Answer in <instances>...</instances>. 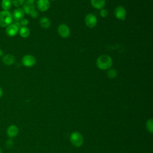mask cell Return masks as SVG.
<instances>
[{"instance_id":"cell-14","label":"cell","mask_w":153,"mask_h":153,"mask_svg":"<svg viewBox=\"0 0 153 153\" xmlns=\"http://www.w3.org/2000/svg\"><path fill=\"white\" fill-rule=\"evenodd\" d=\"M90 3L92 7L97 10H101L104 8L106 1L105 0H90Z\"/></svg>"},{"instance_id":"cell-9","label":"cell","mask_w":153,"mask_h":153,"mask_svg":"<svg viewBox=\"0 0 153 153\" xmlns=\"http://www.w3.org/2000/svg\"><path fill=\"white\" fill-rule=\"evenodd\" d=\"M19 30V26L16 24L11 23L10 25H9L6 27L5 33L8 36L12 37V36H16L18 33Z\"/></svg>"},{"instance_id":"cell-25","label":"cell","mask_w":153,"mask_h":153,"mask_svg":"<svg viewBox=\"0 0 153 153\" xmlns=\"http://www.w3.org/2000/svg\"><path fill=\"white\" fill-rule=\"evenodd\" d=\"M2 94H3V90H2V88H1V87L0 86V98L2 96Z\"/></svg>"},{"instance_id":"cell-27","label":"cell","mask_w":153,"mask_h":153,"mask_svg":"<svg viewBox=\"0 0 153 153\" xmlns=\"http://www.w3.org/2000/svg\"><path fill=\"white\" fill-rule=\"evenodd\" d=\"M0 153H2V151H1V149L0 148Z\"/></svg>"},{"instance_id":"cell-15","label":"cell","mask_w":153,"mask_h":153,"mask_svg":"<svg viewBox=\"0 0 153 153\" xmlns=\"http://www.w3.org/2000/svg\"><path fill=\"white\" fill-rule=\"evenodd\" d=\"M39 24L42 28L48 29L51 26V21L48 18L42 17L39 20Z\"/></svg>"},{"instance_id":"cell-13","label":"cell","mask_w":153,"mask_h":153,"mask_svg":"<svg viewBox=\"0 0 153 153\" xmlns=\"http://www.w3.org/2000/svg\"><path fill=\"white\" fill-rule=\"evenodd\" d=\"M18 133L19 129L15 125H10L7 129V134L10 138H13L16 136Z\"/></svg>"},{"instance_id":"cell-20","label":"cell","mask_w":153,"mask_h":153,"mask_svg":"<svg viewBox=\"0 0 153 153\" xmlns=\"http://www.w3.org/2000/svg\"><path fill=\"white\" fill-rule=\"evenodd\" d=\"M146 127H147L148 131H149L151 133L152 132V120L151 119L147 121Z\"/></svg>"},{"instance_id":"cell-24","label":"cell","mask_w":153,"mask_h":153,"mask_svg":"<svg viewBox=\"0 0 153 153\" xmlns=\"http://www.w3.org/2000/svg\"><path fill=\"white\" fill-rule=\"evenodd\" d=\"M31 16V17L33 19H36L37 18V17L38 16V12L37 11V10H34L30 14Z\"/></svg>"},{"instance_id":"cell-8","label":"cell","mask_w":153,"mask_h":153,"mask_svg":"<svg viewBox=\"0 0 153 153\" xmlns=\"http://www.w3.org/2000/svg\"><path fill=\"white\" fill-rule=\"evenodd\" d=\"M114 15L117 19L124 20L126 19L127 15L126 10L123 6H118L114 10Z\"/></svg>"},{"instance_id":"cell-22","label":"cell","mask_w":153,"mask_h":153,"mask_svg":"<svg viewBox=\"0 0 153 153\" xmlns=\"http://www.w3.org/2000/svg\"><path fill=\"white\" fill-rule=\"evenodd\" d=\"M29 24V20L27 19H22L20 22V25L22 26H26Z\"/></svg>"},{"instance_id":"cell-26","label":"cell","mask_w":153,"mask_h":153,"mask_svg":"<svg viewBox=\"0 0 153 153\" xmlns=\"http://www.w3.org/2000/svg\"><path fill=\"white\" fill-rule=\"evenodd\" d=\"M4 56V53H3V51H2V50L0 48V57H2Z\"/></svg>"},{"instance_id":"cell-23","label":"cell","mask_w":153,"mask_h":153,"mask_svg":"<svg viewBox=\"0 0 153 153\" xmlns=\"http://www.w3.org/2000/svg\"><path fill=\"white\" fill-rule=\"evenodd\" d=\"M5 145H6V146H7V148H10L11 147H12V146H13V141L12 139H11V138L8 139L6 141Z\"/></svg>"},{"instance_id":"cell-10","label":"cell","mask_w":153,"mask_h":153,"mask_svg":"<svg viewBox=\"0 0 153 153\" xmlns=\"http://www.w3.org/2000/svg\"><path fill=\"white\" fill-rule=\"evenodd\" d=\"M36 5L38 10L42 12L46 11L50 7L49 0H37Z\"/></svg>"},{"instance_id":"cell-7","label":"cell","mask_w":153,"mask_h":153,"mask_svg":"<svg viewBox=\"0 0 153 153\" xmlns=\"http://www.w3.org/2000/svg\"><path fill=\"white\" fill-rule=\"evenodd\" d=\"M36 0H26L25 3L23 4V10L25 11V13L27 14H30V13L35 10V2Z\"/></svg>"},{"instance_id":"cell-17","label":"cell","mask_w":153,"mask_h":153,"mask_svg":"<svg viewBox=\"0 0 153 153\" xmlns=\"http://www.w3.org/2000/svg\"><path fill=\"white\" fill-rule=\"evenodd\" d=\"M12 6L11 0H2L1 7L5 11H8Z\"/></svg>"},{"instance_id":"cell-16","label":"cell","mask_w":153,"mask_h":153,"mask_svg":"<svg viewBox=\"0 0 153 153\" xmlns=\"http://www.w3.org/2000/svg\"><path fill=\"white\" fill-rule=\"evenodd\" d=\"M19 33L22 38H26L29 36L30 30L26 26H22L19 30Z\"/></svg>"},{"instance_id":"cell-5","label":"cell","mask_w":153,"mask_h":153,"mask_svg":"<svg viewBox=\"0 0 153 153\" xmlns=\"http://www.w3.org/2000/svg\"><path fill=\"white\" fill-rule=\"evenodd\" d=\"M70 139L72 143L76 147L80 146L83 142V138L81 134L77 131L72 133L71 135Z\"/></svg>"},{"instance_id":"cell-2","label":"cell","mask_w":153,"mask_h":153,"mask_svg":"<svg viewBox=\"0 0 153 153\" xmlns=\"http://www.w3.org/2000/svg\"><path fill=\"white\" fill-rule=\"evenodd\" d=\"M12 14L9 11H0V26L4 27L10 25L13 21Z\"/></svg>"},{"instance_id":"cell-18","label":"cell","mask_w":153,"mask_h":153,"mask_svg":"<svg viewBox=\"0 0 153 153\" xmlns=\"http://www.w3.org/2000/svg\"><path fill=\"white\" fill-rule=\"evenodd\" d=\"M117 75V72L115 69H112V68H109V69H108L107 71V76H108V78L113 79L115 78Z\"/></svg>"},{"instance_id":"cell-21","label":"cell","mask_w":153,"mask_h":153,"mask_svg":"<svg viewBox=\"0 0 153 153\" xmlns=\"http://www.w3.org/2000/svg\"><path fill=\"white\" fill-rule=\"evenodd\" d=\"M100 15L101 16V17L105 18V17H106L108 15V12L107 11V10L105 9V8H102L100 10Z\"/></svg>"},{"instance_id":"cell-3","label":"cell","mask_w":153,"mask_h":153,"mask_svg":"<svg viewBox=\"0 0 153 153\" xmlns=\"http://www.w3.org/2000/svg\"><path fill=\"white\" fill-rule=\"evenodd\" d=\"M85 23L89 28L94 27L97 23V19L96 16L93 13H88L85 17Z\"/></svg>"},{"instance_id":"cell-11","label":"cell","mask_w":153,"mask_h":153,"mask_svg":"<svg viewBox=\"0 0 153 153\" xmlns=\"http://www.w3.org/2000/svg\"><path fill=\"white\" fill-rule=\"evenodd\" d=\"M25 11L22 8H17L13 11L12 16L13 19H14L16 21H20L22 19H23L25 16Z\"/></svg>"},{"instance_id":"cell-1","label":"cell","mask_w":153,"mask_h":153,"mask_svg":"<svg viewBox=\"0 0 153 153\" xmlns=\"http://www.w3.org/2000/svg\"><path fill=\"white\" fill-rule=\"evenodd\" d=\"M112 64V59L108 54L100 55L96 60V66L101 70L109 69L111 68Z\"/></svg>"},{"instance_id":"cell-4","label":"cell","mask_w":153,"mask_h":153,"mask_svg":"<svg viewBox=\"0 0 153 153\" xmlns=\"http://www.w3.org/2000/svg\"><path fill=\"white\" fill-rule=\"evenodd\" d=\"M36 58L31 54H26L22 59V64L27 68L33 66L36 63Z\"/></svg>"},{"instance_id":"cell-19","label":"cell","mask_w":153,"mask_h":153,"mask_svg":"<svg viewBox=\"0 0 153 153\" xmlns=\"http://www.w3.org/2000/svg\"><path fill=\"white\" fill-rule=\"evenodd\" d=\"M11 1L14 6L19 7L25 3V0H11Z\"/></svg>"},{"instance_id":"cell-6","label":"cell","mask_w":153,"mask_h":153,"mask_svg":"<svg viewBox=\"0 0 153 153\" xmlns=\"http://www.w3.org/2000/svg\"><path fill=\"white\" fill-rule=\"evenodd\" d=\"M57 32L59 35L63 38H68L71 33L70 29L66 24H60L57 27Z\"/></svg>"},{"instance_id":"cell-12","label":"cell","mask_w":153,"mask_h":153,"mask_svg":"<svg viewBox=\"0 0 153 153\" xmlns=\"http://www.w3.org/2000/svg\"><path fill=\"white\" fill-rule=\"evenodd\" d=\"M2 62L7 66H11L15 62V57L11 54H7L2 56Z\"/></svg>"},{"instance_id":"cell-28","label":"cell","mask_w":153,"mask_h":153,"mask_svg":"<svg viewBox=\"0 0 153 153\" xmlns=\"http://www.w3.org/2000/svg\"><path fill=\"white\" fill-rule=\"evenodd\" d=\"M50 1H56V0H50Z\"/></svg>"}]
</instances>
